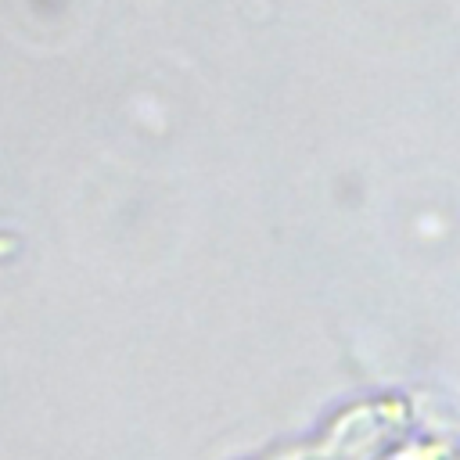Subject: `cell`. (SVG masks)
<instances>
[{"label": "cell", "mask_w": 460, "mask_h": 460, "mask_svg": "<svg viewBox=\"0 0 460 460\" xmlns=\"http://www.w3.org/2000/svg\"><path fill=\"white\" fill-rule=\"evenodd\" d=\"M14 244H18V241H14L11 234H0V259H4V255H11V252H14Z\"/></svg>", "instance_id": "cell-1"}]
</instances>
